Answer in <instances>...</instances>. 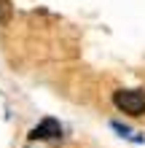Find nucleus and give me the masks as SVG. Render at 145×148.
<instances>
[{"mask_svg": "<svg viewBox=\"0 0 145 148\" xmlns=\"http://www.w3.org/2000/svg\"><path fill=\"white\" fill-rule=\"evenodd\" d=\"M30 137H32V140H51V143H54V140L62 137V127H59L57 119H43V121H40V124L30 132Z\"/></svg>", "mask_w": 145, "mask_h": 148, "instance_id": "f03ea898", "label": "nucleus"}, {"mask_svg": "<svg viewBox=\"0 0 145 148\" xmlns=\"http://www.w3.org/2000/svg\"><path fill=\"white\" fill-rule=\"evenodd\" d=\"M11 14H14L11 0H0V24H8V22H11Z\"/></svg>", "mask_w": 145, "mask_h": 148, "instance_id": "7ed1b4c3", "label": "nucleus"}, {"mask_svg": "<svg viewBox=\"0 0 145 148\" xmlns=\"http://www.w3.org/2000/svg\"><path fill=\"white\" fill-rule=\"evenodd\" d=\"M113 102L118 110L129 113V116H142L145 113V92L142 89H121L113 94Z\"/></svg>", "mask_w": 145, "mask_h": 148, "instance_id": "f257e3e1", "label": "nucleus"}]
</instances>
